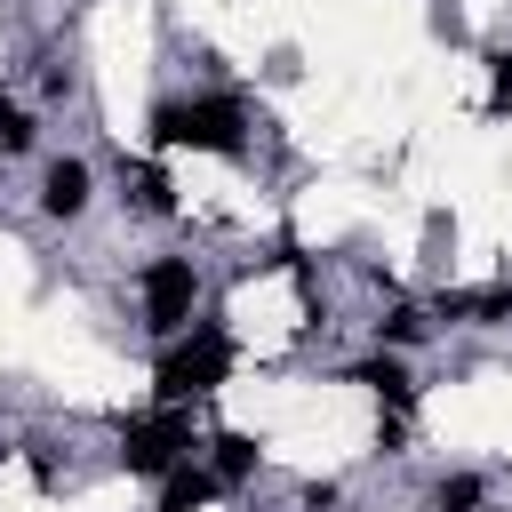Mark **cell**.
<instances>
[{
  "mask_svg": "<svg viewBox=\"0 0 512 512\" xmlns=\"http://www.w3.org/2000/svg\"><path fill=\"white\" fill-rule=\"evenodd\" d=\"M192 304H200V272H192V256H160V264H144V328H152V336H184V328H192Z\"/></svg>",
  "mask_w": 512,
  "mask_h": 512,
  "instance_id": "cell-4",
  "label": "cell"
},
{
  "mask_svg": "<svg viewBox=\"0 0 512 512\" xmlns=\"http://www.w3.org/2000/svg\"><path fill=\"white\" fill-rule=\"evenodd\" d=\"M440 320H512V288H472V296H440Z\"/></svg>",
  "mask_w": 512,
  "mask_h": 512,
  "instance_id": "cell-8",
  "label": "cell"
},
{
  "mask_svg": "<svg viewBox=\"0 0 512 512\" xmlns=\"http://www.w3.org/2000/svg\"><path fill=\"white\" fill-rule=\"evenodd\" d=\"M184 456H192V424H184L176 408H160V416H136V424L120 432V464H128L136 480H168Z\"/></svg>",
  "mask_w": 512,
  "mask_h": 512,
  "instance_id": "cell-3",
  "label": "cell"
},
{
  "mask_svg": "<svg viewBox=\"0 0 512 512\" xmlns=\"http://www.w3.org/2000/svg\"><path fill=\"white\" fill-rule=\"evenodd\" d=\"M352 384H368V392H384L392 408H408V400H416V384H408V368H400L392 352H376V360H360V368H352Z\"/></svg>",
  "mask_w": 512,
  "mask_h": 512,
  "instance_id": "cell-7",
  "label": "cell"
},
{
  "mask_svg": "<svg viewBox=\"0 0 512 512\" xmlns=\"http://www.w3.org/2000/svg\"><path fill=\"white\" fill-rule=\"evenodd\" d=\"M432 504H440V512H472V504H480V480H472V472H456V480H440V496H432Z\"/></svg>",
  "mask_w": 512,
  "mask_h": 512,
  "instance_id": "cell-11",
  "label": "cell"
},
{
  "mask_svg": "<svg viewBox=\"0 0 512 512\" xmlns=\"http://www.w3.org/2000/svg\"><path fill=\"white\" fill-rule=\"evenodd\" d=\"M24 144H32V120H24V104L0 96V152H24Z\"/></svg>",
  "mask_w": 512,
  "mask_h": 512,
  "instance_id": "cell-12",
  "label": "cell"
},
{
  "mask_svg": "<svg viewBox=\"0 0 512 512\" xmlns=\"http://www.w3.org/2000/svg\"><path fill=\"white\" fill-rule=\"evenodd\" d=\"M216 480H248L256 472V432H216Z\"/></svg>",
  "mask_w": 512,
  "mask_h": 512,
  "instance_id": "cell-9",
  "label": "cell"
},
{
  "mask_svg": "<svg viewBox=\"0 0 512 512\" xmlns=\"http://www.w3.org/2000/svg\"><path fill=\"white\" fill-rule=\"evenodd\" d=\"M128 200H136L144 216H168V208H176V184H168L160 168H136V176H128Z\"/></svg>",
  "mask_w": 512,
  "mask_h": 512,
  "instance_id": "cell-10",
  "label": "cell"
},
{
  "mask_svg": "<svg viewBox=\"0 0 512 512\" xmlns=\"http://www.w3.org/2000/svg\"><path fill=\"white\" fill-rule=\"evenodd\" d=\"M376 336H392V344H416V336H424V312H392V320H376Z\"/></svg>",
  "mask_w": 512,
  "mask_h": 512,
  "instance_id": "cell-13",
  "label": "cell"
},
{
  "mask_svg": "<svg viewBox=\"0 0 512 512\" xmlns=\"http://www.w3.org/2000/svg\"><path fill=\"white\" fill-rule=\"evenodd\" d=\"M232 376V336L224 328H192V336H176L168 352H160V368H152V392L176 408V400H200V392H216Z\"/></svg>",
  "mask_w": 512,
  "mask_h": 512,
  "instance_id": "cell-2",
  "label": "cell"
},
{
  "mask_svg": "<svg viewBox=\"0 0 512 512\" xmlns=\"http://www.w3.org/2000/svg\"><path fill=\"white\" fill-rule=\"evenodd\" d=\"M40 208H48V216H80V208H88V168H80V160H56V168L40 176Z\"/></svg>",
  "mask_w": 512,
  "mask_h": 512,
  "instance_id": "cell-5",
  "label": "cell"
},
{
  "mask_svg": "<svg viewBox=\"0 0 512 512\" xmlns=\"http://www.w3.org/2000/svg\"><path fill=\"white\" fill-rule=\"evenodd\" d=\"M152 144L160 152H224V160H240L248 152V112L232 104V96H192V104H160L152 112Z\"/></svg>",
  "mask_w": 512,
  "mask_h": 512,
  "instance_id": "cell-1",
  "label": "cell"
},
{
  "mask_svg": "<svg viewBox=\"0 0 512 512\" xmlns=\"http://www.w3.org/2000/svg\"><path fill=\"white\" fill-rule=\"evenodd\" d=\"M216 488H224V480H216V472H192V464H176V472H168V488H160V504H152V512H200V504H208V496H216Z\"/></svg>",
  "mask_w": 512,
  "mask_h": 512,
  "instance_id": "cell-6",
  "label": "cell"
},
{
  "mask_svg": "<svg viewBox=\"0 0 512 512\" xmlns=\"http://www.w3.org/2000/svg\"><path fill=\"white\" fill-rule=\"evenodd\" d=\"M488 112H512V56H496V88H488Z\"/></svg>",
  "mask_w": 512,
  "mask_h": 512,
  "instance_id": "cell-14",
  "label": "cell"
}]
</instances>
